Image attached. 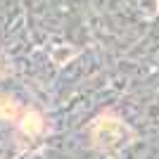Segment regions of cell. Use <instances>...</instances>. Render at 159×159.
Instances as JSON below:
<instances>
[{
	"label": "cell",
	"instance_id": "cell-1",
	"mask_svg": "<svg viewBox=\"0 0 159 159\" xmlns=\"http://www.w3.org/2000/svg\"><path fill=\"white\" fill-rule=\"evenodd\" d=\"M128 138V126L116 116H100L90 126V140L100 150H114Z\"/></svg>",
	"mask_w": 159,
	"mask_h": 159
},
{
	"label": "cell",
	"instance_id": "cell-2",
	"mask_svg": "<svg viewBox=\"0 0 159 159\" xmlns=\"http://www.w3.org/2000/svg\"><path fill=\"white\" fill-rule=\"evenodd\" d=\"M19 128L21 133H26V135H38L43 131V119H40V114L36 109H26V112L21 114L19 119Z\"/></svg>",
	"mask_w": 159,
	"mask_h": 159
},
{
	"label": "cell",
	"instance_id": "cell-3",
	"mask_svg": "<svg viewBox=\"0 0 159 159\" xmlns=\"http://www.w3.org/2000/svg\"><path fill=\"white\" fill-rule=\"evenodd\" d=\"M0 116L2 119H19V105L12 98H0Z\"/></svg>",
	"mask_w": 159,
	"mask_h": 159
},
{
	"label": "cell",
	"instance_id": "cell-4",
	"mask_svg": "<svg viewBox=\"0 0 159 159\" xmlns=\"http://www.w3.org/2000/svg\"><path fill=\"white\" fill-rule=\"evenodd\" d=\"M5 71H7V64H5V60L0 57V76H5Z\"/></svg>",
	"mask_w": 159,
	"mask_h": 159
}]
</instances>
